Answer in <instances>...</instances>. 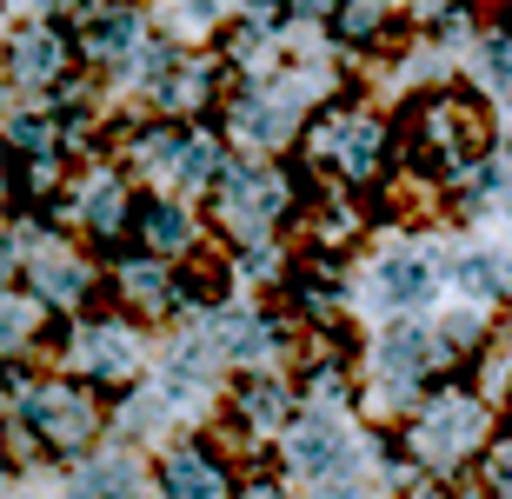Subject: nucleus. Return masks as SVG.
<instances>
[{
  "instance_id": "20e7f679",
  "label": "nucleus",
  "mask_w": 512,
  "mask_h": 499,
  "mask_svg": "<svg viewBox=\"0 0 512 499\" xmlns=\"http://www.w3.org/2000/svg\"><path fill=\"white\" fill-rule=\"evenodd\" d=\"M74 353H80V366H87L94 380H127L133 360H140V340H133L120 320H94V327L74 340Z\"/></svg>"
},
{
  "instance_id": "f3484780",
  "label": "nucleus",
  "mask_w": 512,
  "mask_h": 499,
  "mask_svg": "<svg viewBox=\"0 0 512 499\" xmlns=\"http://www.w3.org/2000/svg\"><path fill=\"white\" fill-rule=\"evenodd\" d=\"M147 233H153V247H187L193 220L180 207H147Z\"/></svg>"
},
{
  "instance_id": "b1692460",
  "label": "nucleus",
  "mask_w": 512,
  "mask_h": 499,
  "mask_svg": "<svg viewBox=\"0 0 512 499\" xmlns=\"http://www.w3.org/2000/svg\"><path fill=\"white\" fill-rule=\"evenodd\" d=\"M220 7H227V0H193V7H187V20H193V27H207V20L220 14Z\"/></svg>"
},
{
  "instance_id": "0eeeda50",
  "label": "nucleus",
  "mask_w": 512,
  "mask_h": 499,
  "mask_svg": "<svg viewBox=\"0 0 512 499\" xmlns=\"http://www.w3.org/2000/svg\"><path fill=\"white\" fill-rule=\"evenodd\" d=\"M167 493L173 499H227V480H220V466H213L207 453L180 446V453L167 460Z\"/></svg>"
},
{
  "instance_id": "f03ea898",
  "label": "nucleus",
  "mask_w": 512,
  "mask_h": 499,
  "mask_svg": "<svg viewBox=\"0 0 512 499\" xmlns=\"http://www.w3.org/2000/svg\"><path fill=\"white\" fill-rule=\"evenodd\" d=\"M280 207H286V187L273 180V173L227 167V213H233V227L260 233V227H273V213H280Z\"/></svg>"
},
{
  "instance_id": "412c9836",
  "label": "nucleus",
  "mask_w": 512,
  "mask_h": 499,
  "mask_svg": "<svg viewBox=\"0 0 512 499\" xmlns=\"http://www.w3.org/2000/svg\"><path fill=\"white\" fill-rule=\"evenodd\" d=\"M87 220H94V227H114V220H120V187H94V200H87Z\"/></svg>"
},
{
  "instance_id": "1a4fd4ad",
  "label": "nucleus",
  "mask_w": 512,
  "mask_h": 499,
  "mask_svg": "<svg viewBox=\"0 0 512 499\" xmlns=\"http://www.w3.org/2000/svg\"><path fill=\"white\" fill-rule=\"evenodd\" d=\"M426 293H433V267H426V260H386V267H380V300L419 307Z\"/></svg>"
},
{
  "instance_id": "4be33fe9",
  "label": "nucleus",
  "mask_w": 512,
  "mask_h": 499,
  "mask_svg": "<svg viewBox=\"0 0 512 499\" xmlns=\"http://www.w3.org/2000/svg\"><path fill=\"white\" fill-rule=\"evenodd\" d=\"M247 413H253V420H273V413H280V386H253Z\"/></svg>"
},
{
  "instance_id": "423d86ee",
  "label": "nucleus",
  "mask_w": 512,
  "mask_h": 499,
  "mask_svg": "<svg viewBox=\"0 0 512 499\" xmlns=\"http://www.w3.org/2000/svg\"><path fill=\"white\" fill-rule=\"evenodd\" d=\"M293 120H300L293 94H247V100H233V127H240L247 140H286V134H293Z\"/></svg>"
},
{
  "instance_id": "4468645a",
  "label": "nucleus",
  "mask_w": 512,
  "mask_h": 499,
  "mask_svg": "<svg viewBox=\"0 0 512 499\" xmlns=\"http://www.w3.org/2000/svg\"><path fill=\"white\" fill-rule=\"evenodd\" d=\"M453 280H459V287H473V293H506L512 287V273L499 267L493 253H466V260L453 267Z\"/></svg>"
},
{
  "instance_id": "aec40b11",
  "label": "nucleus",
  "mask_w": 512,
  "mask_h": 499,
  "mask_svg": "<svg viewBox=\"0 0 512 499\" xmlns=\"http://www.w3.org/2000/svg\"><path fill=\"white\" fill-rule=\"evenodd\" d=\"M127 293H140L147 307H160V300H167V280H160L153 267H127Z\"/></svg>"
},
{
  "instance_id": "5701e85b",
  "label": "nucleus",
  "mask_w": 512,
  "mask_h": 499,
  "mask_svg": "<svg viewBox=\"0 0 512 499\" xmlns=\"http://www.w3.org/2000/svg\"><path fill=\"white\" fill-rule=\"evenodd\" d=\"M493 486H499V493L512 499V446H506V453H499V460H493Z\"/></svg>"
},
{
  "instance_id": "39448f33",
  "label": "nucleus",
  "mask_w": 512,
  "mask_h": 499,
  "mask_svg": "<svg viewBox=\"0 0 512 499\" xmlns=\"http://www.w3.org/2000/svg\"><path fill=\"white\" fill-rule=\"evenodd\" d=\"M479 440V406L473 400H439L419 426V453H433V460H453L466 446Z\"/></svg>"
},
{
  "instance_id": "a878e982",
  "label": "nucleus",
  "mask_w": 512,
  "mask_h": 499,
  "mask_svg": "<svg viewBox=\"0 0 512 499\" xmlns=\"http://www.w3.org/2000/svg\"><path fill=\"white\" fill-rule=\"evenodd\" d=\"M40 7H74V0H40Z\"/></svg>"
},
{
  "instance_id": "f8f14e48",
  "label": "nucleus",
  "mask_w": 512,
  "mask_h": 499,
  "mask_svg": "<svg viewBox=\"0 0 512 499\" xmlns=\"http://www.w3.org/2000/svg\"><path fill=\"white\" fill-rule=\"evenodd\" d=\"M133 486H140V473L127 460H100V466L80 473V493L87 499H133Z\"/></svg>"
},
{
  "instance_id": "6ab92c4d",
  "label": "nucleus",
  "mask_w": 512,
  "mask_h": 499,
  "mask_svg": "<svg viewBox=\"0 0 512 499\" xmlns=\"http://www.w3.org/2000/svg\"><path fill=\"white\" fill-rule=\"evenodd\" d=\"M479 74L493 80V87H512V40L493 34L486 47H479Z\"/></svg>"
},
{
  "instance_id": "f257e3e1",
  "label": "nucleus",
  "mask_w": 512,
  "mask_h": 499,
  "mask_svg": "<svg viewBox=\"0 0 512 499\" xmlns=\"http://www.w3.org/2000/svg\"><path fill=\"white\" fill-rule=\"evenodd\" d=\"M27 420L54 446H80L94 433V413H87V400H80L74 386H40V393H27Z\"/></svg>"
},
{
  "instance_id": "9d476101",
  "label": "nucleus",
  "mask_w": 512,
  "mask_h": 499,
  "mask_svg": "<svg viewBox=\"0 0 512 499\" xmlns=\"http://www.w3.org/2000/svg\"><path fill=\"white\" fill-rule=\"evenodd\" d=\"M133 40H140V14H133V7H120V14H100V20H87V47H94L100 60L133 54Z\"/></svg>"
},
{
  "instance_id": "2eb2a0df",
  "label": "nucleus",
  "mask_w": 512,
  "mask_h": 499,
  "mask_svg": "<svg viewBox=\"0 0 512 499\" xmlns=\"http://www.w3.org/2000/svg\"><path fill=\"white\" fill-rule=\"evenodd\" d=\"M220 346L227 353H266V327H260V313H220Z\"/></svg>"
},
{
  "instance_id": "9b49d317",
  "label": "nucleus",
  "mask_w": 512,
  "mask_h": 499,
  "mask_svg": "<svg viewBox=\"0 0 512 499\" xmlns=\"http://www.w3.org/2000/svg\"><path fill=\"white\" fill-rule=\"evenodd\" d=\"M373 147H380V127L373 120H333V154H340V167L366 173L373 167Z\"/></svg>"
},
{
  "instance_id": "dca6fc26",
  "label": "nucleus",
  "mask_w": 512,
  "mask_h": 499,
  "mask_svg": "<svg viewBox=\"0 0 512 499\" xmlns=\"http://www.w3.org/2000/svg\"><path fill=\"white\" fill-rule=\"evenodd\" d=\"M207 173H213V147H207V140H173V180L200 187Z\"/></svg>"
},
{
  "instance_id": "7ed1b4c3",
  "label": "nucleus",
  "mask_w": 512,
  "mask_h": 499,
  "mask_svg": "<svg viewBox=\"0 0 512 499\" xmlns=\"http://www.w3.org/2000/svg\"><path fill=\"white\" fill-rule=\"evenodd\" d=\"M286 453H293V466H300L306 480H340L346 460H353L346 433H340V426H326V420H300V426H293V440H286Z\"/></svg>"
},
{
  "instance_id": "ddd939ff",
  "label": "nucleus",
  "mask_w": 512,
  "mask_h": 499,
  "mask_svg": "<svg viewBox=\"0 0 512 499\" xmlns=\"http://www.w3.org/2000/svg\"><path fill=\"white\" fill-rule=\"evenodd\" d=\"M14 67H20L27 80L60 74V40H54V34H20V40H14Z\"/></svg>"
},
{
  "instance_id": "6e6552de",
  "label": "nucleus",
  "mask_w": 512,
  "mask_h": 499,
  "mask_svg": "<svg viewBox=\"0 0 512 499\" xmlns=\"http://www.w3.org/2000/svg\"><path fill=\"white\" fill-rule=\"evenodd\" d=\"M426 360H433V340H426L419 327L386 333V340H380V373H386V380H419Z\"/></svg>"
},
{
  "instance_id": "bb28decb",
  "label": "nucleus",
  "mask_w": 512,
  "mask_h": 499,
  "mask_svg": "<svg viewBox=\"0 0 512 499\" xmlns=\"http://www.w3.org/2000/svg\"><path fill=\"white\" fill-rule=\"evenodd\" d=\"M506 213H512V193H506Z\"/></svg>"
},
{
  "instance_id": "a211bd4d",
  "label": "nucleus",
  "mask_w": 512,
  "mask_h": 499,
  "mask_svg": "<svg viewBox=\"0 0 512 499\" xmlns=\"http://www.w3.org/2000/svg\"><path fill=\"white\" fill-rule=\"evenodd\" d=\"M40 287L54 293V300H80V293H87V273H80L74 260H47V267H40Z\"/></svg>"
},
{
  "instance_id": "393cba45",
  "label": "nucleus",
  "mask_w": 512,
  "mask_h": 499,
  "mask_svg": "<svg viewBox=\"0 0 512 499\" xmlns=\"http://www.w3.org/2000/svg\"><path fill=\"white\" fill-rule=\"evenodd\" d=\"M293 7H300V14H326V7H333V0H293Z\"/></svg>"
}]
</instances>
